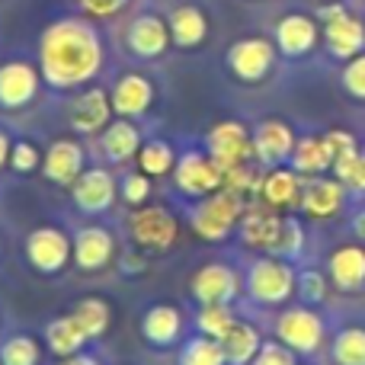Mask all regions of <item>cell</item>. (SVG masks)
<instances>
[{"label":"cell","mask_w":365,"mask_h":365,"mask_svg":"<svg viewBox=\"0 0 365 365\" xmlns=\"http://www.w3.org/2000/svg\"><path fill=\"white\" fill-rule=\"evenodd\" d=\"M141 132L132 119H115L100 132V151L109 164H125V160L138 158L141 151Z\"/></svg>","instance_id":"obj_26"},{"label":"cell","mask_w":365,"mask_h":365,"mask_svg":"<svg viewBox=\"0 0 365 365\" xmlns=\"http://www.w3.org/2000/svg\"><path fill=\"white\" fill-rule=\"evenodd\" d=\"M173 167H177V151H173L170 141L164 138H151L141 145L138 151V170L148 173V177H167V173H173Z\"/></svg>","instance_id":"obj_32"},{"label":"cell","mask_w":365,"mask_h":365,"mask_svg":"<svg viewBox=\"0 0 365 365\" xmlns=\"http://www.w3.org/2000/svg\"><path fill=\"white\" fill-rule=\"evenodd\" d=\"M346 192L349 189L336 177H311V180H304L298 208L308 218H334L343 208V202H346Z\"/></svg>","instance_id":"obj_21"},{"label":"cell","mask_w":365,"mask_h":365,"mask_svg":"<svg viewBox=\"0 0 365 365\" xmlns=\"http://www.w3.org/2000/svg\"><path fill=\"white\" fill-rule=\"evenodd\" d=\"M304 253V227L298 218H285L282 221V234H279V244L272 250V257H282L289 263H295Z\"/></svg>","instance_id":"obj_40"},{"label":"cell","mask_w":365,"mask_h":365,"mask_svg":"<svg viewBox=\"0 0 365 365\" xmlns=\"http://www.w3.org/2000/svg\"><path fill=\"white\" fill-rule=\"evenodd\" d=\"M302 189H304V177L298 170H292V167H269V170L263 173L259 199H263V205L282 212V208L298 205Z\"/></svg>","instance_id":"obj_25"},{"label":"cell","mask_w":365,"mask_h":365,"mask_svg":"<svg viewBox=\"0 0 365 365\" xmlns=\"http://www.w3.org/2000/svg\"><path fill=\"white\" fill-rule=\"evenodd\" d=\"M167 26H170V38L177 48H199L208 36V19L199 6L182 4L167 16Z\"/></svg>","instance_id":"obj_27"},{"label":"cell","mask_w":365,"mask_h":365,"mask_svg":"<svg viewBox=\"0 0 365 365\" xmlns=\"http://www.w3.org/2000/svg\"><path fill=\"white\" fill-rule=\"evenodd\" d=\"M317 38H321L317 23L311 16H304V13H289V16H282L276 23V48H279V55H285V58L311 55Z\"/></svg>","instance_id":"obj_22"},{"label":"cell","mask_w":365,"mask_h":365,"mask_svg":"<svg viewBox=\"0 0 365 365\" xmlns=\"http://www.w3.org/2000/svg\"><path fill=\"white\" fill-rule=\"evenodd\" d=\"M141 336L148 346L158 349H170L180 343L182 336V314L173 304H151L141 317Z\"/></svg>","instance_id":"obj_23"},{"label":"cell","mask_w":365,"mask_h":365,"mask_svg":"<svg viewBox=\"0 0 365 365\" xmlns=\"http://www.w3.org/2000/svg\"><path fill=\"white\" fill-rule=\"evenodd\" d=\"M240 292H244L240 272L231 263H221V259L199 266L189 279V295L195 298V304H231Z\"/></svg>","instance_id":"obj_8"},{"label":"cell","mask_w":365,"mask_h":365,"mask_svg":"<svg viewBox=\"0 0 365 365\" xmlns=\"http://www.w3.org/2000/svg\"><path fill=\"white\" fill-rule=\"evenodd\" d=\"M71 317L77 321V327L87 334V340H100L109 334V324H113V308H109L106 298H81L71 311Z\"/></svg>","instance_id":"obj_31"},{"label":"cell","mask_w":365,"mask_h":365,"mask_svg":"<svg viewBox=\"0 0 365 365\" xmlns=\"http://www.w3.org/2000/svg\"><path fill=\"white\" fill-rule=\"evenodd\" d=\"M221 346H225L227 365H250L253 359H257L259 346H263V336H259V330L253 327V324L237 321V324H234V327L225 334Z\"/></svg>","instance_id":"obj_30"},{"label":"cell","mask_w":365,"mask_h":365,"mask_svg":"<svg viewBox=\"0 0 365 365\" xmlns=\"http://www.w3.org/2000/svg\"><path fill=\"white\" fill-rule=\"evenodd\" d=\"M115 259V234L103 225H87L74 234V266L81 272H103Z\"/></svg>","instance_id":"obj_16"},{"label":"cell","mask_w":365,"mask_h":365,"mask_svg":"<svg viewBox=\"0 0 365 365\" xmlns=\"http://www.w3.org/2000/svg\"><path fill=\"white\" fill-rule=\"evenodd\" d=\"M250 365H298V356L292 353L285 343H279V340H269V343H266V340H263V346H259L257 359H253Z\"/></svg>","instance_id":"obj_44"},{"label":"cell","mask_w":365,"mask_h":365,"mask_svg":"<svg viewBox=\"0 0 365 365\" xmlns=\"http://www.w3.org/2000/svg\"><path fill=\"white\" fill-rule=\"evenodd\" d=\"M276 55H279V48L269 38H263V36L240 38V42H234L231 51H227V71L244 83H259L269 77L272 64H276Z\"/></svg>","instance_id":"obj_10"},{"label":"cell","mask_w":365,"mask_h":365,"mask_svg":"<svg viewBox=\"0 0 365 365\" xmlns=\"http://www.w3.org/2000/svg\"><path fill=\"white\" fill-rule=\"evenodd\" d=\"M330 356L336 365H365V327L353 324L334 334L330 343Z\"/></svg>","instance_id":"obj_33"},{"label":"cell","mask_w":365,"mask_h":365,"mask_svg":"<svg viewBox=\"0 0 365 365\" xmlns=\"http://www.w3.org/2000/svg\"><path fill=\"white\" fill-rule=\"evenodd\" d=\"M145 269H148V266H145L141 250L138 253H125V257H122V272H125V276H141Z\"/></svg>","instance_id":"obj_47"},{"label":"cell","mask_w":365,"mask_h":365,"mask_svg":"<svg viewBox=\"0 0 365 365\" xmlns=\"http://www.w3.org/2000/svg\"><path fill=\"white\" fill-rule=\"evenodd\" d=\"M295 132L289 122L282 119H263L253 128V160L269 170V167H282L295 151Z\"/></svg>","instance_id":"obj_14"},{"label":"cell","mask_w":365,"mask_h":365,"mask_svg":"<svg viewBox=\"0 0 365 365\" xmlns=\"http://www.w3.org/2000/svg\"><path fill=\"white\" fill-rule=\"evenodd\" d=\"M292 170H298L304 180L311 177H324L327 170H334V158H330L327 145H324V135H308V138L295 141V151L289 158Z\"/></svg>","instance_id":"obj_28"},{"label":"cell","mask_w":365,"mask_h":365,"mask_svg":"<svg viewBox=\"0 0 365 365\" xmlns=\"http://www.w3.org/2000/svg\"><path fill=\"white\" fill-rule=\"evenodd\" d=\"M10 151H13V141H10V135L0 128V170L10 167Z\"/></svg>","instance_id":"obj_49"},{"label":"cell","mask_w":365,"mask_h":365,"mask_svg":"<svg viewBox=\"0 0 365 365\" xmlns=\"http://www.w3.org/2000/svg\"><path fill=\"white\" fill-rule=\"evenodd\" d=\"M125 4H128V0H81L83 13H90V16H96V19L115 16L119 10H125Z\"/></svg>","instance_id":"obj_46"},{"label":"cell","mask_w":365,"mask_h":365,"mask_svg":"<svg viewBox=\"0 0 365 365\" xmlns=\"http://www.w3.org/2000/svg\"><path fill=\"white\" fill-rule=\"evenodd\" d=\"M38 83H42V71L29 61H4L0 64V109L16 113L26 109L38 96Z\"/></svg>","instance_id":"obj_12"},{"label":"cell","mask_w":365,"mask_h":365,"mask_svg":"<svg viewBox=\"0 0 365 365\" xmlns=\"http://www.w3.org/2000/svg\"><path fill=\"white\" fill-rule=\"evenodd\" d=\"M259 186H263V177L257 173V167L240 164V167H234V170L225 173V186L221 189H231V192H237L244 202H250L259 195Z\"/></svg>","instance_id":"obj_37"},{"label":"cell","mask_w":365,"mask_h":365,"mask_svg":"<svg viewBox=\"0 0 365 365\" xmlns=\"http://www.w3.org/2000/svg\"><path fill=\"white\" fill-rule=\"evenodd\" d=\"M71 199L83 215H103L119 199V180L106 167H87L71 186Z\"/></svg>","instance_id":"obj_11"},{"label":"cell","mask_w":365,"mask_h":365,"mask_svg":"<svg viewBox=\"0 0 365 365\" xmlns=\"http://www.w3.org/2000/svg\"><path fill=\"white\" fill-rule=\"evenodd\" d=\"M113 100L103 87H87L71 100L68 122L77 135H100L103 128L113 122Z\"/></svg>","instance_id":"obj_13"},{"label":"cell","mask_w":365,"mask_h":365,"mask_svg":"<svg viewBox=\"0 0 365 365\" xmlns=\"http://www.w3.org/2000/svg\"><path fill=\"white\" fill-rule=\"evenodd\" d=\"M0 362L4 365H38L42 362V346L29 334H13L0 343Z\"/></svg>","instance_id":"obj_36"},{"label":"cell","mask_w":365,"mask_h":365,"mask_svg":"<svg viewBox=\"0 0 365 365\" xmlns=\"http://www.w3.org/2000/svg\"><path fill=\"white\" fill-rule=\"evenodd\" d=\"M353 234L359 240H365V208L362 212H356V218H353Z\"/></svg>","instance_id":"obj_51"},{"label":"cell","mask_w":365,"mask_h":365,"mask_svg":"<svg viewBox=\"0 0 365 365\" xmlns=\"http://www.w3.org/2000/svg\"><path fill=\"white\" fill-rule=\"evenodd\" d=\"M334 177L340 180L346 189L365 195V154L353 151V154H346V158L334 160Z\"/></svg>","instance_id":"obj_39"},{"label":"cell","mask_w":365,"mask_h":365,"mask_svg":"<svg viewBox=\"0 0 365 365\" xmlns=\"http://www.w3.org/2000/svg\"><path fill=\"white\" fill-rule=\"evenodd\" d=\"M151 192H154V182L148 173H128L125 180L119 182V195H122V202L125 205H132V208H141V205H148V199H151Z\"/></svg>","instance_id":"obj_41"},{"label":"cell","mask_w":365,"mask_h":365,"mask_svg":"<svg viewBox=\"0 0 365 365\" xmlns=\"http://www.w3.org/2000/svg\"><path fill=\"white\" fill-rule=\"evenodd\" d=\"M234 324H237V317H234L231 304H199V311H195V330L212 336V340H225V334Z\"/></svg>","instance_id":"obj_35"},{"label":"cell","mask_w":365,"mask_h":365,"mask_svg":"<svg viewBox=\"0 0 365 365\" xmlns=\"http://www.w3.org/2000/svg\"><path fill=\"white\" fill-rule=\"evenodd\" d=\"M26 259L42 276H58L74 263V237L55 225H42L26 237Z\"/></svg>","instance_id":"obj_6"},{"label":"cell","mask_w":365,"mask_h":365,"mask_svg":"<svg viewBox=\"0 0 365 365\" xmlns=\"http://www.w3.org/2000/svg\"><path fill=\"white\" fill-rule=\"evenodd\" d=\"M343 13H346V6L343 4H324L321 10H317V19H321V23H330V19H336V16H343Z\"/></svg>","instance_id":"obj_48"},{"label":"cell","mask_w":365,"mask_h":365,"mask_svg":"<svg viewBox=\"0 0 365 365\" xmlns=\"http://www.w3.org/2000/svg\"><path fill=\"white\" fill-rule=\"evenodd\" d=\"M247 205H250V202H244L237 192L218 189V192L199 199V205L189 215V225H192L195 237L208 240V244H221V240L231 237V231H237Z\"/></svg>","instance_id":"obj_3"},{"label":"cell","mask_w":365,"mask_h":365,"mask_svg":"<svg viewBox=\"0 0 365 365\" xmlns=\"http://www.w3.org/2000/svg\"><path fill=\"white\" fill-rule=\"evenodd\" d=\"M0 365H4V362H0Z\"/></svg>","instance_id":"obj_52"},{"label":"cell","mask_w":365,"mask_h":365,"mask_svg":"<svg viewBox=\"0 0 365 365\" xmlns=\"http://www.w3.org/2000/svg\"><path fill=\"white\" fill-rule=\"evenodd\" d=\"M276 340L295 356H317L327 340V324L311 304H295L276 317Z\"/></svg>","instance_id":"obj_4"},{"label":"cell","mask_w":365,"mask_h":365,"mask_svg":"<svg viewBox=\"0 0 365 365\" xmlns=\"http://www.w3.org/2000/svg\"><path fill=\"white\" fill-rule=\"evenodd\" d=\"M324 145H327V151H330V158H334V160H340V158H346V154L359 151L356 135L346 132V128H330V132L324 135Z\"/></svg>","instance_id":"obj_45"},{"label":"cell","mask_w":365,"mask_h":365,"mask_svg":"<svg viewBox=\"0 0 365 365\" xmlns=\"http://www.w3.org/2000/svg\"><path fill=\"white\" fill-rule=\"evenodd\" d=\"M87 170V151L77 138H58L42 158V177L55 186H74V180Z\"/></svg>","instance_id":"obj_15"},{"label":"cell","mask_w":365,"mask_h":365,"mask_svg":"<svg viewBox=\"0 0 365 365\" xmlns=\"http://www.w3.org/2000/svg\"><path fill=\"white\" fill-rule=\"evenodd\" d=\"M87 343H90L87 334L77 327V321L71 314H61V317L45 324V346H48V353L58 356V359H68V356L83 353Z\"/></svg>","instance_id":"obj_29"},{"label":"cell","mask_w":365,"mask_h":365,"mask_svg":"<svg viewBox=\"0 0 365 365\" xmlns=\"http://www.w3.org/2000/svg\"><path fill=\"white\" fill-rule=\"evenodd\" d=\"M205 151L221 170H234L240 164L253 160V132L237 119H225L218 125L208 128L205 135Z\"/></svg>","instance_id":"obj_7"},{"label":"cell","mask_w":365,"mask_h":365,"mask_svg":"<svg viewBox=\"0 0 365 365\" xmlns=\"http://www.w3.org/2000/svg\"><path fill=\"white\" fill-rule=\"evenodd\" d=\"M42 158H45V154L38 151L32 141H13L10 170L13 173H36V170H42Z\"/></svg>","instance_id":"obj_42"},{"label":"cell","mask_w":365,"mask_h":365,"mask_svg":"<svg viewBox=\"0 0 365 365\" xmlns=\"http://www.w3.org/2000/svg\"><path fill=\"white\" fill-rule=\"evenodd\" d=\"M106 64L100 29L87 19L61 16L45 26L38 38V71L51 90H77L90 83Z\"/></svg>","instance_id":"obj_1"},{"label":"cell","mask_w":365,"mask_h":365,"mask_svg":"<svg viewBox=\"0 0 365 365\" xmlns=\"http://www.w3.org/2000/svg\"><path fill=\"white\" fill-rule=\"evenodd\" d=\"M173 182L189 199H205L225 186V170L208 158V151H186L177 158L173 167Z\"/></svg>","instance_id":"obj_9"},{"label":"cell","mask_w":365,"mask_h":365,"mask_svg":"<svg viewBox=\"0 0 365 365\" xmlns=\"http://www.w3.org/2000/svg\"><path fill=\"white\" fill-rule=\"evenodd\" d=\"M340 83L353 100L365 103V51L346 61V68H343V74H340Z\"/></svg>","instance_id":"obj_43"},{"label":"cell","mask_w":365,"mask_h":365,"mask_svg":"<svg viewBox=\"0 0 365 365\" xmlns=\"http://www.w3.org/2000/svg\"><path fill=\"white\" fill-rule=\"evenodd\" d=\"M324 42H327V48L334 58L349 61V58H356L365 51V23L346 10L343 16L324 23Z\"/></svg>","instance_id":"obj_24"},{"label":"cell","mask_w":365,"mask_h":365,"mask_svg":"<svg viewBox=\"0 0 365 365\" xmlns=\"http://www.w3.org/2000/svg\"><path fill=\"white\" fill-rule=\"evenodd\" d=\"M170 26L167 19H160L158 13H141L128 23V32H125V45L135 58H160L170 45Z\"/></svg>","instance_id":"obj_17"},{"label":"cell","mask_w":365,"mask_h":365,"mask_svg":"<svg viewBox=\"0 0 365 365\" xmlns=\"http://www.w3.org/2000/svg\"><path fill=\"white\" fill-rule=\"evenodd\" d=\"M177 215L164 205H141L128 215V237L141 253H167L177 244Z\"/></svg>","instance_id":"obj_5"},{"label":"cell","mask_w":365,"mask_h":365,"mask_svg":"<svg viewBox=\"0 0 365 365\" xmlns=\"http://www.w3.org/2000/svg\"><path fill=\"white\" fill-rule=\"evenodd\" d=\"M109 100H113V113L119 119H141L148 109L154 106V83L145 74H122L119 81L109 90Z\"/></svg>","instance_id":"obj_18"},{"label":"cell","mask_w":365,"mask_h":365,"mask_svg":"<svg viewBox=\"0 0 365 365\" xmlns=\"http://www.w3.org/2000/svg\"><path fill=\"white\" fill-rule=\"evenodd\" d=\"M180 365H227V356H225L221 340H212V336H205V334H195L182 343Z\"/></svg>","instance_id":"obj_34"},{"label":"cell","mask_w":365,"mask_h":365,"mask_svg":"<svg viewBox=\"0 0 365 365\" xmlns=\"http://www.w3.org/2000/svg\"><path fill=\"white\" fill-rule=\"evenodd\" d=\"M295 285H298V272L292 269V263L282 257L266 253V257H257L247 266L244 292L259 308H279V304L292 302Z\"/></svg>","instance_id":"obj_2"},{"label":"cell","mask_w":365,"mask_h":365,"mask_svg":"<svg viewBox=\"0 0 365 365\" xmlns=\"http://www.w3.org/2000/svg\"><path fill=\"white\" fill-rule=\"evenodd\" d=\"M282 221L285 218H279L276 208L250 202L247 212H244V218H240V225H237V234L247 247H253V250L272 253L276 244H279V234H282Z\"/></svg>","instance_id":"obj_19"},{"label":"cell","mask_w":365,"mask_h":365,"mask_svg":"<svg viewBox=\"0 0 365 365\" xmlns=\"http://www.w3.org/2000/svg\"><path fill=\"white\" fill-rule=\"evenodd\" d=\"M58 365H103L96 356H90V353H77V356H68V359H61Z\"/></svg>","instance_id":"obj_50"},{"label":"cell","mask_w":365,"mask_h":365,"mask_svg":"<svg viewBox=\"0 0 365 365\" xmlns=\"http://www.w3.org/2000/svg\"><path fill=\"white\" fill-rule=\"evenodd\" d=\"M330 292V276L321 269H302L298 272V285H295V295L302 298V304H321Z\"/></svg>","instance_id":"obj_38"},{"label":"cell","mask_w":365,"mask_h":365,"mask_svg":"<svg viewBox=\"0 0 365 365\" xmlns=\"http://www.w3.org/2000/svg\"><path fill=\"white\" fill-rule=\"evenodd\" d=\"M327 276L346 295L365 289V247L362 244H340L327 257Z\"/></svg>","instance_id":"obj_20"}]
</instances>
